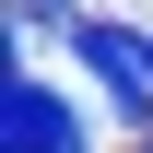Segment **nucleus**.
I'll return each mask as SVG.
<instances>
[{"label":"nucleus","mask_w":153,"mask_h":153,"mask_svg":"<svg viewBox=\"0 0 153 153\" xmlns=\"http://www.w3.org/2000/svg\"><path fill=\"white\" fill-rule=\"evenodd\" d=\"M71 59L106 82V118H118V130H130V141H153V36H141V24L82 12V24H71Z\"/></svg>","instance_id":"obj_1"},{"label":"nucleus","mask_w":153,"mask_h":153,"mask_svg":"<svg viewBox=\"0 0 153 153\" xmlns=\"http://www.w3.org/2000/svg\"><path fill=\"white\" fill-rule=\"evenodd\" d=\"M0 153H82V106L59 94V82L12 71V94H0Z\"/></svg>","instance_id":"obj_2"},{"label":"nucleus","mask_w":153,"mask_h":153,"mask_svg":"<svg viewBox=\"0 0 153 153\" xmlns=\"http://www.w3.org/2000/svg\"><path fill=\"white\" fill-rule=\"evenodd\" d=\"M141 153H153V141H141Z\"/></svg>","instance_id":"obj_3"}]
</instances>
